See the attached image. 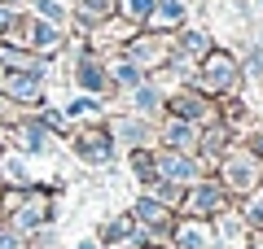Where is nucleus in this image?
<instances>
[{
  "label": "nucleus",
  "mask_w": 263,
  "mask_h": 249,
  "mask_svg": "<svg viewBox=\"0 0 263 249\" xmlns=\"http://www.w3.org/2000/svg\"><path fill=\"white\" fill-rule=\"evenodd\" d=\"M197 88V92H206V96H215V101H224V96H241V83H246V74H241V57L233 53V48H211L202 61H197V70H193V79H189Z\"/></svg>",
  "instance_id": "nucleus-1"
},
{
  "label": "nucleus",
  "mask_w": 263,
  "mask_h": 249,
  "mask_svg": "<svg viewBox=\"0 0 263 249\" xmlns=\"http://www.w3.org/2000/svg\"><path fill=\"white\" fill-rule=\"evenodd\" d=\"M66 149H70V157H75L79 166H88V171H110V166L119 162V144H114V136L105 131V122H84V127H75L66 136Z\"/></svg>",
  "instance_id": "nucleus-2"
},
{
  "label": "nucleus",
  "mask_w": 263,
  "mask_h": 249,
  "mask_svg": "<svg viewBox=\"0 0 263 249\" xmlns=\"http://www.w3.org/2000/svg\"><path fill=\"white\" fill-rule=\"evenodd\" d=\"M211 175H215L219 184L228 188V197L237 201V197H246L250 188L263 184V162L241 144V140H237L228 153H219V162H215V171H211Z\"/></svg>",
  "instance_id": "nucleus-3"
},
{
  "label": "nucleus",
  "mask_w": 263,
  "mask_h": 249,
  "mask_svg": "<svg viewBox=\"0 0 263 249\" xmlns=\"http://www.w3.org/2000/svg\"><path fill=\"white\" fill-rule=\"evenodd\" d=\"M57 214H62L57 193H53L48 184H35V188H27V193L18 197V205L5 214V223H9V227H18L22 236H31V232H40V227H48V223H57Z\"/></svg>",
  "instance_id": "nucleus-4"
},
{
  "label": "nucleus",
  "mask_w": 263,
  "mask_h": 249,
  "mask_svg": "<svg viewBox=\"0 0 263 249\" xmlns=\"http://www.w3.org/2000/svg\"><path fill=\"white\" fill-rule=\"evenodd\" d=\"M162 114L206 127V122L219 118V101H215V96H206V92H197L193 83H176V88H167V110H162Z\"/></svg>",
  "instance_id": "nucleus-5"
},
{
  "label": "nucleus",
  "mask_w": 263,
  "mask_h": 249,
  "mask_svg": "<svg viewBox=\"0 0 263 249\" xmlns=\"http://www.w3.org/2000/svg\"><path fill=\"white\" fill-rule=\"evenodd\" d=\"M233 205V197H228V188L219 184L215 175H202L197 184L184 188V201H180L176 214H189V219H219V214Z\"/></svg>",
  "instance_id": "nucleus-6"
},
{
  "label": "nucleus",
  "mask_w": 263,
  "mask_h": 249,
  "mask_svg": "<svg viewBox=\"0 0 263 249\" xmlns=\"http://www.w3.org/2000/svg\"><path fill=\"white\" fill-rule=\"evenodd\" d=\"M171 39L176 35H167V31H149V27H141L136 35L127 39V44L119 48L127 61H136L145 74H154V70H162V66L171 61Z\"/></svg>",
  "instance_id": "nucleus-7"
},
{
  "label": "nucleus",
  "mask_w": 263,
  "mask_h": 249,
  "mask_svg": "<svg viewBox=\"0 0 263 249\" xmlns=\"http://www.w3.org/2000/svg\"><path fill=\"white\" fill-rule=\"evenodd\" d=\"M48 74L44 70H5V79H0V96L5 101H13L18 110H35V105L48 101Z\"/></svg>",
  "instance_id": "nucleus-8"
},
{
  "label": "nucleus",
  "mask_w": 263,
  "mask_h": 249,
  "mask_svg": "<svg viewBox=\"0 0 263 249\" xmlns=\"http://www.w3.org/2000/svg\"><path fill=\"white\" fill-rule=\"evenodd\" d=\"M105 131L114 136L119 153L158 144V118H141V114H110V118H105Z\"/></svg>",
  "instance_id": "nucleus-9"
},
{
  "label": "nucleus",
  "mask_w": 263,
  "mask_h": 249,
  "mask_svg": "<svg viewBox=\"0 0 263 249\" xmlns=\"http://www.w3.org/2000/svg\"><path fill=\"white\" fill-rule=\"evenodd\" d=\"M206 175V166L197 162V153H184V149H162L154 144V179H171V184L189 188Z\"/></svg>",
  "instance_id": "nucleus-10"
},
{
  "label": "nucleus",
  "mask_w": 263,
  "mask_h": 249,
  "mask_svg": "<svg viewBox=\"0 0 263 249\" xmlns=\"http://www.w3.org/2000/svg\"><path fill=\"white\" fill-rule=\"evenodd\" d=\"M70 83H75V92L105 96V101H110L114 88H110V70H105V53L88 48L84 57H75V61H70Z\"/></svg>",
  "instance_id": "nucleus-11"
},
{
  "label": "nucleus",
  "mask_w": 263,
  "mask_h": 249,
  "mask_svg": "<svg viewBox=\"0 0 263 249\" xmlns=\"http://www.w3.org/2000/svg\"><path fill=\"white\" fill-rule=\"evenodd\" d=\"M171 249H219L215 223H211V219L176 214V223H171Z\"/></svg>",
  "instance_id": "nucleus-12"
},
{
  "label": "nucleus",
  "mask_w": 263,
  "mask_h": 249,
  "mask_svg": "<svg viewBox=\"0 0 263 249\" xmlns=\"http://www.w3.org/2000/svg\"><path fill=\"white\" fill-rule=\"evenodd\" d=\"M127 101V114H141V118H162L167 110V88H162L154 74H145V83H136L132 92H123Z\"/></svg>",
  "instance_id": "nucleus-13"
},
{
  "label": "nucleus",
  "mask_w": 263,
  "mask_h": 249,
  "mask_svg": "<svg viewBox=\"0 0 263 249\" xmlns=\"http://www.w3.org/2000/svg\"><path fill=\"white\" fill-rule=\"evenodd\" d=\"M0 184L5 188H35V184H44V179H40V171H35V157L18 153V149H5V153H0Z\"/></svg>",
  "instance_id": "nucleus-14"
},
{
  "label": "nucleus",
  "mask_w": 263,
  "mask_h": 249,
  "mask_svg": "<svg viewBox=\"0 0 263 249\" xmlns=\"http://www.w3.org/2000/svg\"><path fill=\"white\" fill-rule=\"evenodd\" d=\"M114 9H119V0H70V31L92 35L101 22L114 18Z\"/></svg>",
  "instance_id": "nucleus-15"
},
{
  "label": "nucleus",
  "mask_w": 263,
  "mask_h": 249,
  "mask_svg": "<svg viewBox=\"0 0 263 249\" xmlns=\"http://www.w3.org/2000/svg\"><path fill=\"white\" fill-rule=\"evenodd\" d=\"M211 48H215V35L202 31V27H180L176 39H171V57H180V61H189V66H197Z\"/></svg>",
  "instance_id": "nucleus-16"
},
{
  "label": "nucleus",
  "mask_w": 263,
  "mask_h": 249,
  "mask_svg": "<svg viewBox=\"0 0 263 249\" xmlns=\"http://www.w3.org/2000/svg\"><path fill=\"white\" fill-rule=\"evenodd\" d=\"M127 214H132V223H136V227H149V232H167V236H171V223H176V210H167L162 201H154L149 193H141V197H136Z\"/></svg>",
  "instance_id": "nucleus-17"
},
{
  "label": "nucleus",
  "mask_w": 263,
  "mask_h": 249,
  "mask_svg": "<svg viewBox=\"0 0 263 249\" xmlns=\"http://www.w3.org/2000/svg\"><path fill=\"white\" fill-rule=\"evenodd\" d=\"M197 136H202L197 122L171 118V114H162V118H158V144H162V149H184V153H193V149H197Z\"/></svg>",
  "instance_id": "nucleus-18"
},
{
  "label": "nucleus",
  "mask_w": 263,
  "mask_h": 249,
  "mask_svg": "<svg viewBox=\"0 0 263 249\" xmlns=\"http://www.w3.org/2000/svg\"><path fill=\"white\" fill-rule=\"evenodd\" d=\"M189 13H193V9H189V0H158L145 27H149V31H167V35H176L180 27H189Z\"/></svg>",
  "instance_id": "nucleus-19"
},
{
  "label": "nucleus",
  "mask_w": 263,
  "mask_h": 249,
  "mask_svg": "<svg viewBox=\"0 0 263 249\" xmlns=\"http://www.w3.org/2000/svg\"><path fill=\"white\" fill-rule=\"evenodd\" d=\"M105 70H110V88H114V96H123V92H132L136 83H145V70L136 61H127L123 53H105Z\"/></svg>",
  "instance_id": "nucleus-20"
},
{
  "label": "nucleus",
  "mask_w": 263,
  "mask_h": 249,
  "mask_svg": "<svg viewBox=\"0 0 263 249\" xmlns=\"http://www.w3.org/2000/svg\"><path fill=\"white\" fill-rule=\"evenodd\" d=\"M66 118L75 122V127H84V122H105L110 118V110H105V96H88V92H75L70 101L62 105Z\"/></svg>",
  "instance_id": "nucleus-21"
},
{
  "label": "nucleus",
  "mask_w": 263,
  "mask_h": 249,
  "mask_svg": "<svg viewBox=\"0 0 263 249\" xmlns=\"http://www.w3.org/2000/svg\"><path fill=\"white\" fill-rule=\"evenodd\" d=\"M219 122H224V127L233 131L237 140L250 131V110H246L241 96H224V101H219Z\"/></svg>",
  "instance_id": "nucleus-22"
},
{
  "label": "nucleus",
  "mask_w": 263,
  "mask_h": 249,
  "mask_svg": "<svg viewBox=\"0 0 263 249\" xmlns=\"http://www.w3.org/2000/svg\"><path fill=\"white\" fill-rule=\"evenodd\" d=\"M27 9L35 13V18L53 22V27L70 31V0H27Z\"/></svg>",
  "instance_id": "nucleus-23"
},
{
  "label": "nucleus",
  "mask_w": 263,
  "mask_h": 249,
  "mask_svg": "<svg viewBox=\"0 0 263 249\" xmlns=\"http://www.w3.org/2000/svg\"><path fill=\"white\" fill-rule=\"evenodd\" d=\"M132 236V214H110V219H101V227H97V240L105 245H127Z\"/></svg>",
  "instance_id": "nucleus-24"
},
{
  "label": "nucleus",
  "mask_w": 263,
  "mask_h": 249,
  "mask_svg": "<svg viewBox=\"0 0 263 249\" xmlns=\"http://www.w3.org/2000/svg\"><path fill=\"white\" fill-rule=\"evenodd\" d=\"M237 214H241V223L250 232H263V184L250 188L246 197H237Z\"/></svg>",
  "instance_id": "nucleus-25"
},
{
  "label": "nucleus",
  "mask_w": 263,
  "mask_h": 249,
  "mask_svg": "<svg viewBox=\"0 0 263 249\" xmlns=\"http://www.w3.org/2000/svg\"><path fill=\"white\" fill-rule=\"evenodd\" d=\"M31 114H35V118L44 122V127L53 131L57 140H66V136H70V131H75V122L66 118V110H62V105H48V101H44V105H35V110H31Z\"/></svg>",
  "instance_id": "nucleus-26"
},
{
  "label": "nucleus",
  "mask_w": 263,
  "mask_h": 249,
  "mask_svg": "<svg viewBox=\"0 0 263 249\" xmlns=\"http://www.w3.org/2000/svg\"><path fill=\"white\" fill-rule=\"evenodd\" d=\"M141 193H149L154 201H162L167 210H180V201H184V188H180V184H171V179H149V184H145Z\"/></svg>",
  "instance_id": "nucleus-27"
},
{
  "label": "nucleus",
  "mask_w": 263,
  "mask_h": 249,
  "mask_svg": "<svg viewBox=\"0 0 263 249\" xmlns=\"http://www.w3.org/2000/svg\"><path fill=\"white\" fill-rule=\"evenodd\" d=\"M127 171H132V179L145 188L154 179V149H127Z\"/></svg>",
  "instance_id": "nucleus-28"
},
{
  "label": "nucleus",
  "mask_w": 263,
  "mask_h": 249,
  "mask_svg": "<svg viewBox=\"0 0 263 249\" xmlns=\"http://www.w3.org/2000/svg\"><path fill=\"white\" fill-rule=\"evenodd\" d=\"M154 5H158V0H119V18H127L132 27H145V22H149V13H154Z\"/></svg>",
  "instance_id": "nucleus-29"
},
{
  "label": "nucleus",
  "mask_w": 263,
  "mask_h": 249,
  "mask_svg": "<svg viewBox=\"0 0 263 249\" xmlns=\"http://www.w3.org/2000/svg\"><path fill=\"white\" fill-rule=\"evenodd\" d=\"M241 74H246V79H259V83H263V39H259V35L250 39V57L241 61Z\"/></svg>",
  "instance_id": "nucleus-30"
},
{
  "label": "nucleus",
  "mask_w": 263,
  "mask_h": 249,
  "mask_svg": "<svg viewBox=\"0 0 263 249\" xmlns=\"http://www.w3.org/2000/svg\"><path fill=\"white\" fill-rule=\"evenodd\" d=\"M18 18H22V5H18V0H0V39H5V31H9Z\"/></svg>",
  "instance_id": "nucleus-31"
},
{
  "label": "nucleus",
  "mask_w": 263,
  "mask_h": 249,
  "mask_svg": "<svg viewBox=\"0 0 263 249\" xmlns=\"http://www.w3.org/2000/svg\"><path fill=\"white\" fill-rule=\"evenodd\" d=\"M0 249H27V236L18 227H9L5 219H0Z\"/></svg>",
  "instance_id": "nucleus-32"
},
{
  "label": "nucleus",
  "mask_w": 263,
  "mask_h": 249,
  "mask_svg": "<svg viewBox=\"0 0 263 249\" xmlns=\"http://www.w3.org/2000/svg\"><path fill=\"white\" fill-rule=\"evenodd\" d=\"M241 144H246V149H250V153L263 162V131H259V127H250V131H246V136H241Z\"/></svg>",
  "instance_id": "nucleus-33"
},
{
  "label": "nucleus",
  "mask_w": 263,
  "mask_h": 249,
  "mask_svg": "<svg viewBox=\"0 0 263 249\" xmlns=\"http://www.w3.org/2000/svg\"><path fill=\"white\" fill-rule=\"evenodd\" d=\"M75 249H101V240H97V236H84V240H75Z\"/></svg>",
  "instance_id": "nucleus-34"
},
{
  "label": "nucleus",
  "mask_w": 263,
  "mask_h": 249,
  "mask_svg": "<svg viewBox=\"0 0 263 249\" xmlns=\"http://www.w3.org/2000/svg\"><path fill=\"white\" fill-rule=\"evenodd\" d=\"M250 249H263V232H250Z\"/></svg>",
  "instance_id": "nucleus-35"
},
{
  "label": "nucleus",
  "mask_w": 263,
  "mask_h": 249,
  "mask_svg": "<svg viewBox=\"0 0 263 249\" xmlns=\"http://www.w3.org/2000/svg\"><path fill=\"white\" fill-rule=\"evenodd\" d=\"M18 5H27V0H18Z\"/></svg>",
  "instance_id": "nucleus-36"
},
{
  "label": "nucleus",
  "mask_w": 263,
  "mask_h": 249,
  "mask_svg": "<svg viewBox=\"0 0 263 249\" xmlns=\"http://www.w3.org/2000/svg\"><path fill=\"white\" fill-rule=\"evenodd\" d=\"M0 79H5V70H0Z\"/></svg>",
  "instance_id": "nucleus-37"
},
{
  "label": "nucleus",
  "mask_w": 263,
  "mask_h": 249,
  "mask_svg": "<svg viewBox=\"0 0 263 249\" xmlns=\"http://www.w3.org/2000/svg\"><path fill=\"white\" fill-rule=\"evenodd\" d=\"M0 153H5V149H0Z\"/></svg>",
  "instance_id": "nucleus-38"
}]
</instances>
